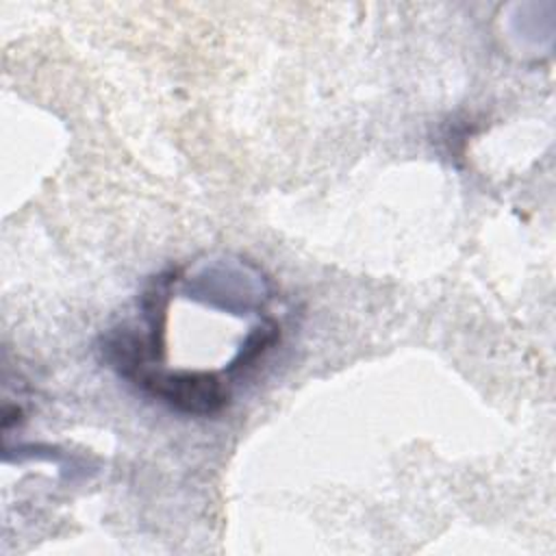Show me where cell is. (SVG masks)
Instances as JSON below:
<instances>
[{
  "instance_id": "6da1fadb",
  "label": "cell",
  "mask_w": 556,
  "mask_h": 556,
  "mask_svg": "<svg viewBox=\"0 0 556 556\" xmlns=\"http://www.w3.org/2000/svg\"><path fill=\"white\" fill-rule=\"evenodd\" d=\"M135 382L187 415L206 417L219 413L228 402L224 380L211 371H161L148 367Z\"/></svg>"
},
{
  "instance_id": "7a4b0ae2",
  "label": "cell",
  "mask_w": 556,
  "mask_h": 556,
  "mask_svg": "<svg viewBox=\"0 0 556 556\" xmlns=\"http://www.w3.org/2000/svg\"><path fill=\"white\" fill-rule=\"evenodd\" d=\"M276 339H278V326H276L274 321H267V324H263V326H256V328L248 334V339L243 341V345H241L239 354L235 356V361L230 363L228 371H232V369H237V367H243V365H248L250 361H254V358H256L265 348H269Z\"/></svg>"
}]
</instances>
